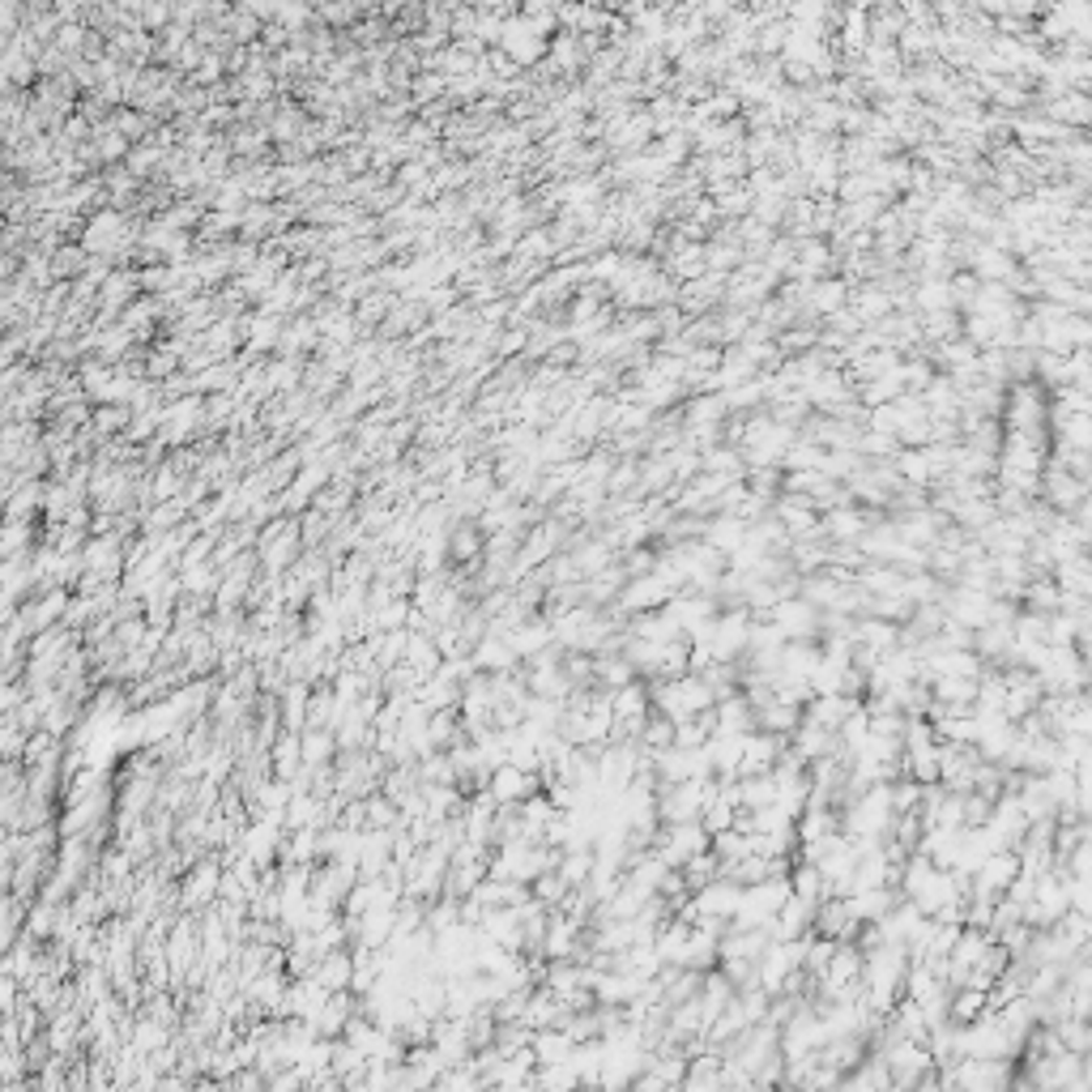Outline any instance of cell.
I'll use <instances>...</instances> for the list:
<instances>
[{
    "label": "cell",
    "instance_id": "7a4b0ae2",
    "mask_svg": "<svg viewBox=\"0 0 1092 1092\" xmlns=\"http://www.w3.org/2000/svg\"><path fill=\"white\" fill-rule=\"evenodd\" d=\"M1079 529L1092 533V504H1084V513H1079Z\"/></svg>",
    "mask_w": 1092,
    "mask_h": 1092
},
{
    "label": "cell",
    "instance_id": "6da1fadb",
    "mask_svg": "<svg viewBox=\"0 0 1092 1092\" xmlns=\"http://www.w3.org/2000/svg\"><path fill=\"white\" fill-rule=\"evenodd\" d=\"M320 977H324L320 986H346V981H350V960H346L342 952L329 956V960H324V973H320Z\"/></svg>",
    "mask_w": 1092,
    "mask_h": 1092
}]
</instances>
